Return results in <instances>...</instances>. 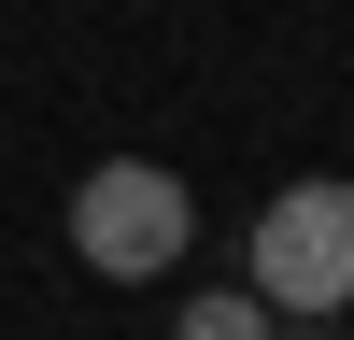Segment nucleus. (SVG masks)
Wrapping results in <instances>:
<instances>
[{
	"mask_svg": "<svg viewBox=\"0 0 354 340\" xmlns=\"http://www.w3.org/2000/svg\"><path fill=\"white\" fill-rule=\"evenodd\" d=\"M185 241H198V198H185L170 156H100V170L71 185V255H85L100 283H170Z\"/></svg>",
	"mask_w": 354,
	"mask_h": 340,
	"instance_id": "nucleus-1",
	"label": "nucleus"
},
{
	"mask_svg": "<svg viewBox=\"0 0 354 340\" xmlns=\"http://www.w3.org/2000/svg\"><path fill=\"white\" fill-rule=\"evenodd\" d=\"M241 283L283 312V326H326L354 312V185H283L241 241Z\"/></svg>",
	"mask_w": 354,
	"mask_h": 340,
	"instance_id": "nucleus-2",
	"label": "nucleus"
},
{
	"mask_svg": "<svg viewBox=\"0 0 354 340\" xmlns=\"http://www.w3.org/2000/svg\"><path fill=\"white\" fill-rule=\"evenodd\" d=\"M170 340H270V298H255V283H198V298L170 312Z\"/></svg>",
	"mask_w": 354,
	"mask_h": 340,
	"instance_id": "nucleus-3",
	"label": "nucleus"
}]
</instances>
